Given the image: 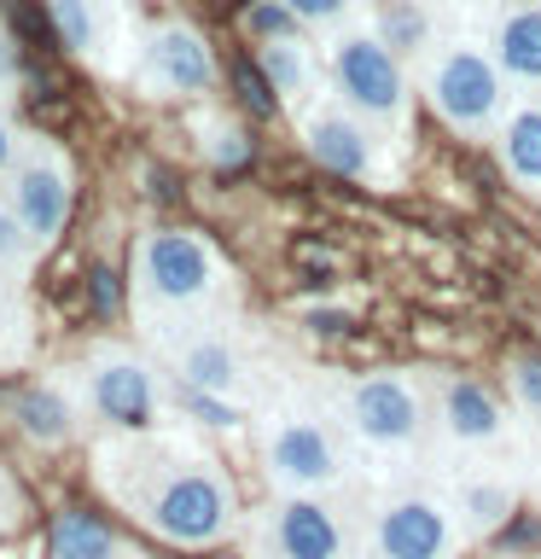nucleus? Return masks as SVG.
I'll use <instances>...</instances> for the list:
<instances>
[{
    "label": "nucleus",
    "mask_w": 541,
    "mask_h": 559,
    "mask_svg": "<svg viewBox=\"0 0 541 559\" xmlns=\"http://www.w3.org/2000/svg\"><path fill=\"white\" fill-rule=\"evenodd\" d=\"M134 82H140V94H152V99H204V94H216L221 64H216V47H209V35L199 24L164 17V24L140 41Z\"/></svg>",
    "instance_id": "1a4fd4ad"
},
{
    "label": "nucleus",
    "mask_w": 541,
    "mask_h": 559,
    "mask_svg": "<svg viewBox=\"0 0 541 559\" xmlns=\"http://www.w3.org/2000/svg\"><path fill=\"white\" fill-rule=\"evenodd\" d=\"M52 559H134V548L122 542V531L111 519L87 513V507H59L47 531Z\"/></svg>",
    "instance_id": "6ab92c4d"
},
{
    "label": "nucleus",
    "mask_w": 541,
    "mask_h": 559,
    "mask_svg": "<svg viewBox=\"0 0 541 559\" xmlns=\"http://www.w3.org/2000/svg\"><path fill=\"white\" fill-rule=\"evenodd\" d=\"M239 29L262 47V41H279V35H297L303 24H297V12L286 7V0H244V7H239Z\"/></svg>",
    "instance_id": "5701e85b"
},
{
    "label": "nucleus",
    "mask_w": 541,
    "mask_h": 559,
    "mask_svg": "<svg viewBox=\"0 0 541 559\" xmlns=\"http://www.w3.org/2000/svg\"><path fill=\"white\" fill-rule=\"evenodd\" d=\"M373 24L401 59H408V52H431V24H425V12H419L413 0H384V7L373 12Z\"/></svg>",
    "instance_id": "4be33fe9"
},
{
    "label": "nucleus",
    "mask_w": 541,
    "mask_h": 559,
    "mask_svg": "<svg viewBox=\"0 0 541 559\" xmlns=\"http://www.w3.org/2000/svg\"><path fill=\"white\" fill-rule=\"evenodd\" d=\"M419 87H425L431 111L448 122L454 134L483 140L501 134L506 122V70L483 41H443L425 52V70H419Z\"/></svg>",
    "instance_id": "20e7f679"
},
{
    "label": "nucleus",
    "mask_w": 541,
    "mask_h": 559,
    "mask_svg": "<svg viewBox=\"0 0 541 559\" xmlns=\"http://www.w3.org/2000/svg\"><path fill=\"white\" fill-rule=\"evenodd\" d=\"M12 426L24 443L35 449H64L76 443V396L64 391V384H24V391L12 396Z\"/></svg>",
    "instance_id": "a211bd4d"
},
{
    "label": "nucleus",
    "mask_w": 541,
    "mask_h": 559,
    "mask_svg": "<svg viewBox=\"0 0 541 559\" xmlns=\"http://www.w3.org/2000/svg\"><path fill=\"white\" fill-rule=\"evenodd\" d=\"M129 286L134 309L146 314H187L204 309L221 292V257L216 245L187 234V227H146L129 257Z\"/></svg>",
    "instance_id": "7ed1b4c3"
},
{
    "label": "nucleus",
    "mask_w": 541,
    "mask_h": 559,
    "mask_svg": "<svg viewBox=\"0 0 541 559\" xmlns=\"http://www.w3.org/2000/svg\"><path fill=\"white\" fill-rule=\"evenodd\" d=\"M256 70L262 82L274 87L279 105H291V111H303V105L321 99V59H314V47L303 41V29L297 35H279V41H262L256 47Z\"/></svg>",
    "instance_id": "2eb2a0df"
},
{
    "label": "nucleus",
    "mask_w": 541,
    "mask_h": 559,
    "mask_svg": "<svg viewBox=\"0 0 541 559\" xmlns=\"http://www.w3.org/2000/svg\"><path fill=\"white\" fill-rule=\"evenodd\" d=\"M82 396L111 431H152L164 408L157 367L129 344H94L82 361Z\"/></svg>",
    "instance_id": "6e6552de"
},
{
    "label": "nucleus",
    "mask_w": 541,
    "mask_h": 559,
    "mask_svg": "<svg viewBox=\"0 0 541 559\" xmlns=\"http://www.w3.org/2000/svg\"><path fill=\"white\" fill-rule=\"evenodd\" d=\"M326 82H332V99H344L349 111L366 117L378 134H408V117H413L408 59L384 41L373 17H356V24H344L332 35Z\"/></svg>",
    "instance_id": "f03ea898"
},
{
    "label": "nucleus",
    "mask_w": 541,
    "mask_h": 559,
    "mask_svg": "<svg viewBox=\"0 0 541 559\" xmlns=\"http://www.w3.org/2000/svg\"><path fill=\"white\" fill-rule=\"evenodd\" d=\"M7 280H12V274H0V321H7Z\"/></svg>",
    "instance_id": "c756f323"
},
{
    "label": "nucleus",
    "mask_w": 541,
    "mask_h": 559,
    "mask_svg": "<svg viewBox=\"0 0 541 559\" xmlns=\"http://www.w3.org/2000/svg\"><path fill=\"white\" fill-rule=\"evenodd\" d=\"M436 426H443L448 443L483 449V443H501L506 437V408L483 379L448 373L443 384H436Z\"/></svg>",
    "instance_id": "ddd939ff"
},
{
    "label": "nucleus",
    "mask_w": 541,
    "mask_h": 559,
    "mask_svg": "<svg viewBox=\"0 0 541 559\" xmlns=\"http://www.w3.org/2000/svg\"><path fill=\"white\" fill-rule=\"evenodd\" d=\"M0 82H17V47L0 35Z\"/></svg>",
    "instance_id": "c85d7f7f"
},
{
    "label": "nucleus",
    "mask_w": 541,
    "mask_h": 559,
    "mask_svg": "<svg viewBox=\"0 0 541 559\" xmlns=\"http://www.w3.org/2000/svg\"><path fill=\"white\" fill-rule=\"evenodd\" d=\"M209 157H216V164H244V157H251V140H244V129H221Z\"/></svg>",
    "instance_id": "bb28decb"
},
{
    "label": "nucleus",
    "mask_w": 541,
    "mask_h": 559,
    "mask_svg": "<svg viewBox=\"0 0 541 559\" xmlns=\"http://www.w3.org/2000/svg\"><path fill=\"white\" fill-rule=\"evenodd\" d=\"M297 134H303L309 157L344 181H378V146L384 134L366 117H356L344 99H314L297 111Z\"/></svg>",
    "instance_id": "9b49d317"
},
{
    "label": "nucleus",
    "mask_w": 541,
    "mask_h": 559,
    "mask_svg": "<svg viewBox=\"0 0 541 559\" xmlns=\"http://www.w3.org/2000/svg\"><path fill=\"white\" fill-rule=\"evenodd\" d=\"M495 157H501V169L513 175L518 187H536L541 192V99L513 105V111H506L501 134H495Z\"/></svg>",
    "instance_id": "412c9836"
},
{
    "label": "nucleus",
    "mask_w": 541,
    "mask_h": 559,
    "mask_svg": "<svg viewBox=\"0 0 541 559\" xmlns=\"http://www.w3.org/2000/svg\"><path fill=\"white\" fill-rule=\"evenodd\" d=\"M489 52L501 59L506 82L541 87V0H513V7H501L495 29H489Z\"/></svg>",
    "instance_id": "f3484780"
},
{
    "label": "nucleus",
    "mask_w": 541,
    "mask_h": 559,
    "mask_svg": "<svg viewBox=\"0 0 541 559\" xmlns=\"http://www.w3.org/2000/svg\"><path fill=\"white\" fill-rule=\"evenodd\" d=\"M17 146H24V134H17V122H12L7 111H0V181H7V169H12Z\"/></svg>",
    "instance_id": "cd10ccee"
},
{
    "label": "nucleus",
    "mask_w": 541,
    "mask_h": 559,
    "mask_svg": "<svg viewBox=\"0 0 541 559\" xmlns=\"http://www.w3.org/2000/svg\"><path fill=\"white\" fill-rule=\"evenodd\" d=\"M506 384H513L518 414L541 426V349H518V356L506 361Z\"/></svg>",
    "instance_id": "393cba45"
},
{
    "label": "nucleus",
    "mask_w": 541,
    "mask_h": 559,
    "mask_svg": "<svg viewBox=\"0 0 541 559\" xmlns=\"http://www.w3.org/2000/svg\"><path fill=\"white\" fill-rule=\"evenodd\" d=\"M175 373H181L187 391H204V396L233 402L244 391V356H239L233 338H221V332H192V338L175 349Z\"/></svg>",
    "instance_id": "dca6fc26"
},
{
    "label": "nucleus",
    "mask_w": 541,
    "mask_h": 559,
    "mask_svg": "<svg viewBox=\"0 0 541 559\" xmlns=\"http://www.w3.org/2000/svg\"><path fill=\"white\" fill-rule=\"evenodd\" d=\"M344 431L356 443L378 449V454H401L425 437V391L408 373H361L356 384H344Z\"/></svg>",
    "instance_id": "0eeeda50"
},
{
    "label": "nucleus",
    "mask_w": 541,
    "mask_h": 559,
    "mask_svg": "<svg viewBox=\"0 0 541 559\" xmlns=\"http://www.w3.org/2000/svg\"><path fill=\"white\" fill-rule=\"evenodd\" d=\"M140 524L157 531L169 548H216V542L233 536V519H239V501H233V484L216 461L204 454H175L140 484Z\"/></svg>",
    "instance_id": "f257e3e1"
},
{
    "label": "nucleus",
    "mask_w": 541,
    "mask_h": 559,
    "mask_svg": "<svg viewBox=\"0 0 541 559\" xmlns=\"http://www.w3.org/2000/svg\"><path fill=\"white\" fill-rule=\"evenodd\" d=\"M466 548L460 513L448 496H390L373 507V559H454Z\"/></svg>",
    "instance_id": "9d476101"
},
{
    "label": "nucleus",
    "mask_w": 541,
    "mask_h": 559,
    "mask_svg": "<svg viewBox=\"0 0 541 559\" xmlns=\"http://www.w3.org/2000/svg\"><path fill=\"white\" fill-rule=\"evenodd\" d=\"M448 501H454V513H460L466 542L471 536H495L501 524L518 513V484L513 478H495V472H478V478H466Z\"/></svg>",
    "instance_id": "aec40b11"
},
{
    "label": "nucleus",
    "mask_w": 541,
    "mask_h": 559,
    "mask_svg": "<svg viewBox=\"0 0 541 559\" xmlns=\"http://www.w3.org/2000/svg\"><path fill=\"white\" fill-rule=\"evenodd\" d=\"M35 257H41V251H35L29 227L17 222L12 199H7V192H0V274H24V269H29Z\"/></svg>",
    "instance_id": "b1692460"
},
{
    "label": "nucleus",
    "mask_w": 541,
    "mask_h": 559,
    "mask_svg": "<svg viewBox=\"0 0 541 559\" xmlns=\"http://www.w3.org/2000/svg\"><path fill=\"white\" fill-rule=\"evenodd\" d=\"M286 7L297 12L303 29H326V35H338L344 24L366 17V0H286Z\"/></svg>",
    "instance_id": "a878e982"
},
{
    "label": "nucleus",
    "mask_w": 541,
    "mask_h": 559,
    "mask_svg": "<svg viewBox=\"0 0 541 559\" xmlns=\"http://www.w3.org/2000/svg\"><path fill=\"white\" fill-rule=\"evenodd\" d=\"M0 192L12 199L17 222L29 227L35 251H47V245H59V234L70 227V210H76V164L52 134H24Z\"/></svg>",
    "instance_id": "423d86ee"
},
{
    "label": "nucleus",
    "mask_w": 541,
    "mask_h": 559,
    "mask_svg": "<svg viewBox=\"0 0 541 559\" xmlns=\"http://www.w3.org/2000/svg\"><path fill=\"white\" fill-rule=\"evenodd\" d=\"M47 17H52V29H59V41L87 64L111 59L122 47V29H129L122 0H47Z\"/></svg>",
    "instance_id": "4468645a"
},
{
    "label": "nucleus",
    "mask_w": 541,
    "mask_h": 559,
    "mask_svg": "<svg viewBox=\"0 0 541 559\" xmlns=\"http://www.w3.org/2000/svg\"><path fill=\"white\" fill-rule=\"evenodd\" d=\"M262 466L279 496H321L344 478V443L314 408H274L262 419Z\"/></svg>",
    "instance_id": "39448f33"
},
{
    "label": "nucleus",
    "mask_w": 541,
    "mask_h": 559,
    "mask_svg": "<svg viewBox=\"0 0 541 559\" xmlns=\"http://www.w3.org/2000/svg\"><path fill=\"white\" fill-rule=\"evenodd\" d=\"M344 524L314 496H279L262 513V554L268 559H344Z\"/></svg>",
    "instance_id": "f8f14e48"
}]
</instances>
